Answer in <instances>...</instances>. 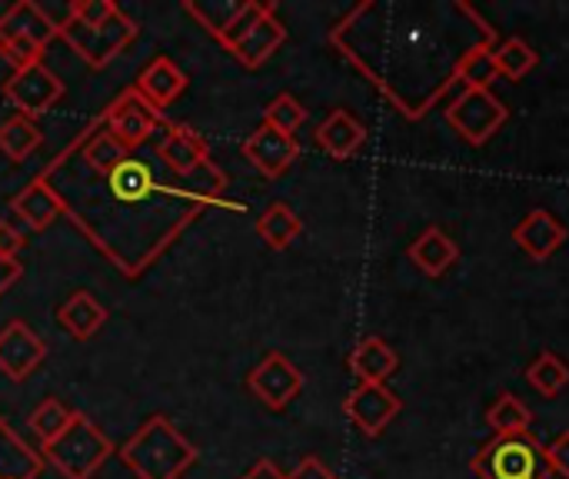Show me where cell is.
<instances>
[{
	"label": "cell",
	"instance_id": "15",
	"mask_svg": "<svg viewBox=\"0 0 569 479\" xmlns=\"http://www.w3.org/2000/svg\"><path fill=\"white\" fill-rule=\"evenodd\" d=\"M517 247L533 257V260H550L563 243H567V227L550 213V210H530L517 230H513Z\"/></svg>",
	"mask_w": 569,
	"mask_h": 479
},
{
	"label": "cell",
	"instance_id": "11",
	"mask_svg": "<svg viewBox=\"0 0 569 479\" xmlns=\"http://www.w3.org/2000/svg\"><path fill=\"white\" fill-rule=\"evenodd\" d=\"M47 360V343L23 320H10L0 330V373L13 383H23Z\"/></svg>",
	"mask_w": 569,
	"mask_h": 479
},
{
	"label": "cell",
	"instance_id": "27",
	"mask_svg": "<svg viewBox=\"0 0 569 479\" xmlns=\"http://www.w3.org/2000/svg\"><path fill=\"white\" fill-rule=\"evenodd\" d=\"M243 0H183V13L193 17L207 33L217 37V43L227 37L230 23L240 17Z\"/></svg>",
	"mask_w": 569,
	"mask_h": 479
},
{
	"label": "cell",
	"instance_id": "29",
	"mask_svg": "<svg viewBox=\"0 0 569 479\" xmlns=\"http://www.w3.org/2000/svg\"><path fill=\"white\" fill-rule=\"evenodd\" d=\"M527 380L537 393H543L547 400L560 397L563 390L569 387V363L553 353V350H543L530 367H527Z\"/></svg>",
	"mask_w": 569,
	"mask_h": 479
},
{
	"label": "cell",
	"instance_id": "26",
	"mask_svg": "<svg viewBox=\"0 0 569 479\" xmlns=\"http://www.w3.org/2000/svg\"><path fill=\"white\" fill-rule=\"evenodd\" d=\"M43 143V130L37 127V120L13 113L10 120L0 123V153L10 163H23L37 147Z\"/></svg>",
	"mask_w": 569,
	"mask_h": 479
},
{
	"label": "cell",
	"instance_id": "22",
	"mask_svg": "<svg viewBox=\"0 0 569 479\" xmlns=\"http://www.w3.org/2000/svg\"><path fill=\"white\" fill-rule=\"evenodd\" d=\"M43 457L0 417V479H40Z\"/></svg>",
	"mask_w": 569,
	"mask_h": 479
},
{
	"label": "cell",
	"instance_id": "7",
	"mask_svg": "<svg viewBox=\"0 0 569 479\" xmlns=\"http://www.w3.org/2000/svg\"><path fill=\"white\" fill-rule=\"evenodd\" d=\"M100 120H103V127H107L127 150H140V147L150 143L153 133L160 130L163 113L153 110L133 87H127V90H120V93L110 100V107L100 113Z\"/></svg>",
	"mask_w": 569,
	"mask_h": 479
},
{
	"label": "cell",
	"instance_id": "20",
	"mask_svg": "<svg viewBox=\"0 0 569 479\" xmlns=\"http://www.w3.org/2000/svg\"><path fill=\"white\" fill-rule=\"evenodd\" d=\"M397 367H400V357L383 337H367L350 353V373L360 383H387L397 373Z\"/></svg>",
	"mask_w": 569,
	"mask_h": 479
},
{
	"label": "cell",
	"instance_id": "40",
	"mask_svg": "<svg viewBox=\"0 0 569 479\" xmlns=\"http://www.w3.org/2000/svg\"><path fill=\"white\" fill-rule=\"evenodd\" d=\"M240 479H290V477H287L273 460H260V463H253V467H250V470H247Z\"/></svg>",
	"mask_w": 569,
	"mask_h": 479
},
{
	"label": "cell",
	"instance_id": "28",
	"mask_svg": "<svg viewBox=\"0 0 569 479\" xmlns=\"http://www.w3.org/2000/svg\"><path fill=\"white\" fill-rule=\"evenodd\" d=\"M530 423H533V413L530 407L513 397V393H500L493 400V407L487 410V427L493 430V437H517V433H530Z\"/></svg>",
	"mask_w": 569,
	"mask_h": 479
},
{
	"label": "cell",
	"instance_id": "24",
	"mask_svg": "<svg viewBox=\"0 0 569 479\" xmlns=\"http://www.w3.org/2000/svg\"><path fill=\"white\" fill-rule=\"evenodd\" d=\"M497 60H493V43L487 40H477L460 60H457V70H453V83H463V90H493V80H497Z\"/></svg>",
	"mask_w": 569,
	"mask_h": 479
},
{
	"label": "cell",
	"instance_id": "31",
	"mask_svg": "<svg viewBox=\"0 0 569 479\" xmlns=\"http://www.w3.org/2000/svg\"><path fill=\"white\" fill-rule=\"evenodd\" d=\"M307 120V107L293 97V93H277L267 107H263V123L280 130V133H297Z\"/></svg>",
	"mask_w": 569,
	"mask_h": 479
},
{
	"label": "cell",
	"instance_id": "14",
	"mask_svg": "<svg viewBox=\"0 0 569 479\" xmlns=\"http://www.w3.org/2000/svg\"><path fill=\"white\" fill-rule=\"evenodd\" d=\"M313 140H317V147H320L327 157H333V160H350V157L360 153V147L367 143V127H363L350 110L337 107V110H330V113L323 117V123L317 127Z\"/></svg>",
	"mask_w": 569,
	"mask_h": 479
},
{
	"label": "cell",
	"instance_id": "8",
	"mask_svg": "<svg viewBox=\"0 0 569 479\" xmlns=\"http://www.w3.org/2000/svg\"><path fill=\"white\" fill-rule=\"evenodd\" d=\"M3 97L10 100V107L20 117L37 120L40 113H47L63 97V80L40 60V63H30V67L13 70L3 80Z\"/></svg>",
	"mask_w": 569,
	"mask_h": 479
},
{
	"label": "cell",
	"instance_id": "21",
	"mask_svg": "<svg viewBox=\"0 0 569 479\" xmlns=\"http://www.w3.org/2000/svg\"><path fill=\"white\" fill-rule=\"evenodd\" d=\"M410 260L413 267H420V273L427 277H443L457 260H460V247L450 240L447 230L440 227H427L413 243H410Z\"/></svg>",
	"mask_w": 569,
	"mask_h": 479
},
{
	"label": "cell",
	"instance_id": "19",
	"mask_svg": "<svg viewBox=\"0 0 569 479\" xmlns=\"http://www.w3.org/2000/svg\"><path fill=\"white\" fill-rule=\"evenodd\" d=\"M10 213H13L27 230L40 233V230H47V227L60 217V203H57L53 190H50L40 177H33V180L10 200Z\"/></svg>",
	"mask_w": 569,
	"mask_h": 479
},
{
	"label": "cell",
	"instance_id": "18",
	"mask_svg": "<svg viewBox=\"0 0 569 479\" xmlns=\"http://www.w3.org/2000/svg\"><path fill=\"white\" fill-rule=\"evenodd\" d=\"M17 37H27V40L40 43V47H47L57 37V20H50L40 3L17 0L10 10L0 13V47L17 40Z\"/></svg>",
	"mask_w": 569,
	"mask_h": 479
},
{
	"label": "cell",
	"instance_id": "33",
	"mask_svg": "<svg viewBox=\"0 0 569 479\" xmlns=\"http://www.w3.org/2000/svg\"><path fill=\"white\" fill-rule=\"evenodd\" d=\"M117 10L120 7L113 0H77V3L67 7V17L83 23V27H103Z\"/></svg>",
	"mask_w": 569,
	"mask_h": 479
},
{
	"label": "cell",
	"instance_id": "2",
	"mask_svg": "<svg viewBox=\"0 0 569 479\" xmlns=\"http://www.w3.org/2000/svg\"><path fill=\"white\" fill-rule=\"evenodd\" d=\"M117 457L137 479H183L200 460L197 447L173 427L170 417H150L117 450Z\"/></svg>",
	"mask_w": 569,
	"mask_h": 479
},
{
	"label": "cell",
	"instance_id": "23",
	"mask_svg": "<svg viewBox=\"0 0 569 479\" xmlns=\"http://www.w3.org/2000/svg\"><path fill=\"white\" fill-rule=\"evenodd\" d=\"M57 323L73 337V340H90L93 333H100V327L107 323V310L97 303L93 293L87 290H77L70 293L60 310H57Z\"/></svg>",
	"mask_w": 569,
	"mask_h": 479
},
{
	"label": "cell",
	"instance_id": "17",
	"mask_svg": "<svg viewBox=\"0 0 569 479\" xmlns=\"http://www.w3.org/2000/svg\"><path fill=\"white\" fill-rule=\"evenodd\" d=\"M283 40H287V27L277 20V3H270V10L250 27V33H247L230 53L237 57L240 67L257 70V67H263V63L283 47Z\"/></svg>",
	"mask_w": 569,
	"mask_h": 479
},
{
	"label": "cell",
	"instance_id": "37",
	"mask_svg": "<svg viewBox=\"0 0 569 479\" xmlns=\"http://www.w3.org/2000/svg\"><path fill=\"white\" fill-rule=\"evenodd\" d=\"M543 460H547L550 473H557L560 479H569V430H563L550 447H543Z\"/></svg>",
	"mask_w": 569,
	"mask_h": 479
},
{
	"label": "cell",
	"instance_id": "6",
	"mask_svg": "<svg viewBox=\"0 0 569 479\" xmlns=\"http://www.w3.org/2000/svg\"><path fill=\"white\" fill-rule=\"evenodd\" d=\"M507 120H510V110L493 90H460V97L450 100V107H447V123L470 147L490 143L493 133H500V127Z\"/></svg>",
	"mask_w": 569,
	"mask_h": 479
},
{
	"label": "cell",
	"instance_id": "1",
	"mask_svg": "<svg viewBox=\"0 0 569 479\" xmlns=\"http://www.w3.org/2000/svg\"><path fill=\"white\" fill-rule=\"evenodd\" d=\"M160 167L127 150L97 113L37 177L53 190L60 213L127 280H137L210 207H233L223 200L220 163L207 160L187 177Z\"/></svg>",
	"mask_w": 569,
	"mask_h": 479
},
{
	"label": "cell",
	"instance_id": "39",
	"mask_svg": "<svg viewBox=\"0 0 569 479\" xmlns=\"http://www.w3.org/2000/svg\"><path fill=\"white\" fill-rule=\"evenodd\" d=\"M23 277V267L20 260H10V257H0V297Z\"/></svg>",
	"mask_w": 569,
	"mask_h": 479
},
{
	"label": "cell",
	"instance_id": "5",
	"mask_svg": "<svg viewBox=\"0 0 569 479\" xmlns=\"http://www.w3.org/2000/svg\"><path fill=\"white\" fill-rule=\"evenodd\" d=\"M477 479H547L543 443L533 433L517 437H493L477 457H473Z\"/></svg>",
	"mask_w": 569,
	"mask_h": 479
},
{
	"label": "cell",
	"instance_id": "36",
	"mask_svg": "<svg viewBox=\"0 0 569 479\" xmlns=\"http://www.w3.org/2000/svg\"><path fill=\"white\" fill-rule=\"evenodd\" d=\"M0 57H7V60L13 63V70H20V67L40 63L43 47H40V43H33V40H27V37H17V40H10V43H3V47H0Z\"/></svg>",
	"mask_w": 569,
	"mask_h": 479
},
{
	"label": "cell",
	"instance_id": "12",
	"mask_svg": "<svg viewBox=\"0 0 569 479\" xmlns=\"http://www.w3.org/2000/svg\"><path fill=\"white\" fill-rule=\"evenodd\" d=\"M243 157L253 163V170H260L267 180H277V177H283L290 167H293V160L300 157V143H297V137H290V133H280V130H273V127H257L247 140H243Z\"/></svg>",
	"mask_w": 569,
	"mask_h": 479
},
{
	"label": "cell",
	"instance_id": "32",
	"mask_svg": "<svg viewBox=\"0 0 569 479\" xmlns=\"http://www.w3.org/2000/svg\"><path fill=\"white\" fill-rule=\"evenodd\" d=\"M70 417H73V410H67L57 397H47L33 413H30V433L40 440V447L43 443H50L67 423H70Z\"/></svg>",
	"mask_w": 569,
	"mask_h": 479
},
{
	"label": "cell",
	"instance_id": "38",
	"mask_svg": "<svg viewBox=\"0 0 569 479\" xmlns=\"http://www.w3.org/2000/svg\"><path fill=\"white\" fill-rule=\"evenodd\" d=\"M290 479H340L333 470H327L317 457H303L297 463V470L290 473Z\"/></svg>",
	"mask_w": 569,
	"mask_h": 479
},
{
	"label": "cell",
	"instance_id": "10",
	"mask_svg": "<svg viewBox=\"0 0 569 479\" xmlns=\"http://www.w3.org/2000/svg\"><path fill=\"white\" fill-rule=\"evenodd\" d=\"M403 403L387 383H357V390L343 400L347 420L363 433V437H380L397 417Z\"/></svg>",
	"mask_w": 569,
	"mask_h": 479
},
{
	"label": "cell",
	"instance_id": "25",
	"mask_svg": "<svg viewBox=\"0 0 569 479\" xmlns=\"http://www.w3.org/2000/svg\"><path fill=\"white\" fill-rule=\"evenodd\" d=\"M257 233L270 250H287L303 233V220L297 217V210L290 203H270L257 217Z\"/></svg>",
	"mask_w": 569,
	"mask_h": 479
},
{
	"label": "cell",
	"instance_id": "13",
	"mask_svg": "<svg viewBox=\"0 0 569 479\" xmlns=\"http://www.w3.org/2000/svg\"><path fill=\"white\" fill-rule=\"evenodd\" d=\"M153 153H157V160H160L170 173H180V177L197 173V170L210 160L207 140H203L197 130L183 127V123H170L167 133L157 140V150H153Z\"/></svg>",
	"mask_w": 569,
	"mask_h": 479
},
{
	"label": "cell",
	"instance_id": "16",
	"mask_svg": "<svg viewBox=\"0 0 569 479\" xmlns=\"http://www.w3.org/2000/svg\"><path fill=\"white\" fill-rule=\"evenodd\" d=\"M133 90H137L153 110L163 113V107H170V103L187 90V73H183L170 57H153V60L137 73Z\"/></svg>",
	"mask_w": 569,
	"mask_h": 479
},
{
	"label": "cell",
	"instance_id": "35",
	"mask_svg": "<svg viewBox=\"0 0 569 479\" xmlns=\"http://www.w3.org/2000/svg\"><path fill=\"white\" fill-rule=\"evenodd\" d=\"M27 227L7 210V217H0V257H10V260H17V253L23 250V243H27Z\"/></svg>",
	"mask_w": 569,
	"mask_h": 479
},
{
	"label": "cell",
	"instance_id": "9",
	"mask_svg": "<svg viewBox=\"0 0 569 479\" xmlns=\"http://www.w3.org/2000/svg\"><path fill=\"white\" fill-rule=\"evenodd\" d=\"M250 393L267 407V410H287L300 393H303V373L297 363H290L283 353H267L247 377Z\"/></svg>",
	"mask_w": 569,
	"mask_h": 479
},
{
	"label": "cell",
	"instance_id": "3",
	"mask_svg": "<svg viewBox=\"0 0 569 479\" xmlns=\"http://www.w3.org/2000/svg\"><path fill=\"white\" fill-rule=\"evenodd\" d=\"M113 453V440L83 413H73L70 423L40 447L43 463H50L63 479H93Z\"/></svg>",
	"mask_w": 569,
	"mask_h": 479
},
{
	"label": "cell",
	"instance_id": "4",
	"mask_svg": "<svg viewBox=\"0 0 569 479\" xmlns=\"http://www.w3.org/2000/svg\"><path fill=\"white\" fill-rule=\"evenodd\" d=\"M137 20L127 17L123 10H117L103 27H83L70 17H63L57 23V37L67 40V47L93 70H103L107 63H113L137 37Z\"/></svg>",
	"mask_w": 569,
	"mask_h": 479
},
{
	"label": "cell",
	"instance_id": "34",
	"mask_svg": "<svg viewBox=\"0 0 569 479\" xmlns=\"http://www.w3.org/2000/svg\"><path fill=\"white\" fill-rule=\"evenodd\" d=\"M267 10H270V3H260V0H243V10H240V17L230 23V30H227V37L220 40V47L230 53V50H233V47H237V43H240L247 33H250V27H253V23H257V20L267 13Z\"/></svg>",
	"mask_w": 569,
	"mask_h": 479
},
{
	"label": "cell",
	"instance_id": "30",
	"mask_svg": "<svg viewBox=\"0 0 569 479\" xmlns=\"http://www.w3.org/2000/svg\"><path fill=\"white\" fill-rule=\"evenodd\" d=\"M493 60H497V73L500 77L523 80L540 63V53L523 37H507L500 47H493Z\"/></svg>",
	"mask_w": 569,
	"mask_h": 479
}]
</instances>
